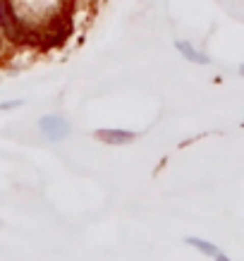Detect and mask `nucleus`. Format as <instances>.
<instances>
[{
	"mask_svg": "<svg viewBox=\"0 0 244 261\" xmlns=\"http://www.w3.org/2000/svg\"><path fill=\"white\" fill-rule=\"evenodd\" d=\"M26 29H29V24H24L19 19L12 0H0V32H3L5 41L12 43V46H22Z\"/></svg>",
	"mask_w": 244,
	"mask_h": 261,
	"instance_id": "obj_1",
	"label": "nucleus"
},
{
	"mask_svg": "<svg viewBox=\"0 0 244 261\" xmlns=\"http://www.w3.org/2000/svg\"><path fill=\"white\" fill-rule=\"evenodd\" d=\"M39 132L50 142H63L65 137L72 135V125L60 115H50L48 113V115H43L39 120Z\"/></svg>",
	"mask_w": 244,
	"mask_h": 261,
	"instance_id": "obj_2",
	"label": "nucleus"
},
{
	"mask_svg": "<svg viewBox=\"0 0 244 261\" xmlns=\"http://www.w3.org/2000/svg\"><path fill=\"white\" fill-rule=\"evenodd\" d=\"M94 137L101 144H111V146H122V144H132L137 139V132L129 129H118V127H101L96 129Z\"/></svg>",
	"mask_w": 244,
	"mask_h": 261,
	"instance_id": "obj_3",
	"label": "nucleus"
},
{
	"mask_svg": "<svg viewBox=\"0 0 244 261\" xmlns=\"http://www.w3.org/2000/svg\"><path fill=\"white\" fill-rule=\"evenodd\" d=\"M175 50H177V53H180L187 63H194V65H208V63H211V58L206 56V53H201L194 43H189V41H184V39L175 41Z\"/></svg>",
	"mask_w": 244,
	"mask_h": 261,
	"instance_id": "obj_4",
	"label": "nucleus"
},
{
	"mask_svg": "<svg viewBox=\"0 0 244 261\" xmlns=\"http://www.w3.org/2000/svg\"><path fill=\"white\" fill-rule=\"evenodd\" d=\"M184 245L194 247L199 254H206V256H215V254L221 252L213 242H208V240H204V238H184Z\"/></svg>",
	"mask_w": 244,
	"mask_h": 261,
	"instance_id": "obj_5",
	"label": "nucleus"
},
{
	"mask_svg": "<svg viewBox=\"0 0 244 261\" xmlns=\"http://www.w3.org/2000/svg\"><path fill=\"white\" fill-rule=\"evenodd\" d=\"M24 101H5V103H0V113H10V111H17V108H22Z\"/></svg>",
	"mask_w": 244,
	"mask_h": 261,
	"instance_id": "obj_6",
	"label": "nucleus"
},
{
	"mask_svg": "<svg viewBox=\"0 0 244 261\" xmlns=\"http://www.w3.org/2000/svg\"><path fill=\"white\" fill-rule=\"evenodd\" d=\"M213 261H232V259H230L228 254H223V252H218V254H215V256H213Z\"/></svg>",
	"mask_w": 244,
	"mask_h": 261,
	"instance_id": "obj_7",
	"label": "nucleus"
}]
</instances>
